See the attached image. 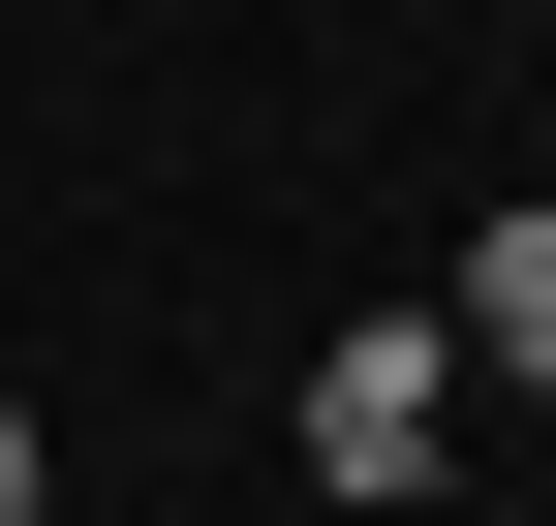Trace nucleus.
<instances>
[{
	"mask_svg": "<svg viewBox=\"0 0 556 526\" xmlns=\"http://www.w3.org/2000/svg\"><path fill=\"white\" fill-rule=\"evenodd\" d=\"M433 434H464V341H433V310L309 341V496H433Z\"/></svg>",
	"mask_w": 556,
	"mask_h": 526,
	"instance_id": "f257e3e1",
	"label": "nucleus"
},
{
	"mask_svg": "<svg viewBox=\"0 0 556 526\" xmlns=\"http://www.w3.org/2000/svg\"><path fill=\"white\" fill-rule=\"evenodd\" d=\"M433 341H495V372H526V403H556V186H526V217H495V248H464V310H433Z\"/></svg>",
	"mask_w": 556,
	"mask_h": 526,
	"instance_id": "f03ea898",
	"label": "nucleus"
},
{
	"mask_svg": "<svg viewBox=\"0 0 556 526\" xmlns=\"http://www.w3.org/2000/svg\"><path fill=\"white\" fill-rule=\"evenodd\" d=\"M0 526H62V465H31V403H0Z\"/></svg>",
	"mask_w": 556,
	"mask_h": 526,
	"instance_id": "7ed1b4c3",
	"label": "nucleus"
}]
</instances>
